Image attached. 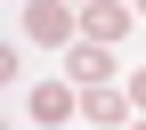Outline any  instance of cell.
<instances>
[{"label": "cell", "instance_id": "cell-8", "mask_svg": "<svg viewBox=\"0 0 146 130\" xmlns=\"http://www.w3.org/2000/svg\"><path fill=\"white\" fill-rule=\"evenodd\" d=\"M138 16H146V0H138Z\"/></svg>", "mask_w": 146, "mask_h": 130}, {"label": "cell", "instance_id": "cell-1", "mask_svg": "<svg viewBox=\"0 0 146 130\" xmlns=\"http://www.w3.org/2000/svg\"><path fill=\"white\" fill-rule=\"evenodd\" d=\"M73 114H81V89H65V81H41V89H33V122H41V130H57Z\"/></svg>", "mask_w": 146, "mask_h": 130}, {"label": "cell", "instance_id": "cell-2", "mask_svg": "<svg viewBox=\"0 0 146 130\" xmlns=\"http://www.w3.org/2000/svg\"><path fill=\"white\" fill-rule=\"evenodd\" d=\"M81 25H89V41H122V33H130V8H122V0H89Z\"/></svg>", "mask_w": 146, "mask_h": 130}, {"label": "cell", "instance_id": "cell-6", "mask_svg": "<svg viewBox=\"0 0 146 130\" xmlns=\"http://www.w3.org/2000/svg\"><path fill=\"white\" fill-rule=\"evenodd\" d=\"M130 106H146V65H138V73H130Z\"/></svg>", "mask_w": 146, "mask_h": 130}, {"label": "cell", "instance_id": "cell-9", "mask_svg": "<svg viewBox=\"0 0 146 130\" xmlns=\"http://www.w3.org/2000/svg\"><path fill=\"white\" fill-rule=\"evenodd\" d=\"M138 130H146V122H138Z\"/></svg>", "mask_w": 146, "mask_h": 130}, {"label": "cell", "instance_id": "cell-4", "mask_svg": "<svg viewBox=\"0 0 146 130\" xmlns=\"http://www.w3.org/2000/svg\"><path fill=\"white\" fill-rule=\"evenodd\" d=\"M65 65H73V81H81V89H106V73H114V57H106L98 41H89V49H73Z\"/></svg>", "mask_w": 146, "mask_h": 130}, {"label": "cell", "instance_id": "cell-3", "mask_svg": "<svg viewBox=\"0 0 146 130\" xmlns=\"http://www.w3.org/2000/svg\"><path fill=\"white\" fill-rule=\"evenodd\" d=\"M65 25H73V8H57V0H33L25 8V33L33 41H65Z\"/></svg>", "mask_w": 146, "mask_h": 130}, {"label": "cell", "instance_id": "cell-7", "mask_svg": "<svg viewBox=\"0 0 146 130\" xmlns=\"http://www.w3.org/2000/svg\"><path fill=\"white\" fill-rule=\"evenodd\" d=\"M65 8H73V0H65ZM81 8H89V0H81Z\"/></svg>", "mask_w": 146, "mask_h": 130}, {"label": "cell", "instance_id": "cell-5", "mask_svg": "<svg viewBox=\"0 0 146 130\" xmlns=\"http://www.w3.org/2000/svg\"><path fill=\"white\" fill-rule=\"evenodd\" d=\"M81 114H89V122H122V114H130V98H122L114 81H106V89H81Z\"/></svg>", "mask_w": 146, "mask_h": 130}]
</instances>
